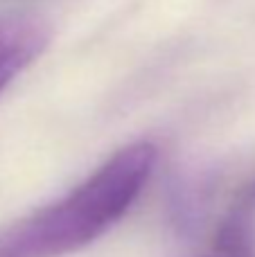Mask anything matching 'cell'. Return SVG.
Wrapping results in <instances>:
<instances>
[{"instance_id":"cell-1","label":"cell","mask_w":255,"mask_h":257,"mask_svg":"<svg viewBox=\"0 0 255 257\" xmlns=\"http://www.w3.org/2000/svg\"><path fill=\"white\" fill-rule=\"evenodd\" d=\"M158 151L134 142L104 160L61 201L0 230V257H63L115 226L145 190Z\"/></svg>"},{"instance_id":"cell-2","label":"cell","mask_w":255,"mask_h":257,"mask_svg":"<svg viewBox=\"0 0 255 257\" xmlns=\"http://www.w3.org/2000/svg\"><path fill=\"white\" fill-rule=\"evenodd\" d=\"M50 36L48 21L36 14H0V93L45 52Z\"/></svg>"},{"instance_id":"cell-3","label":"cell","mask_w":255,"mask_h":257,"mask_svg":"<svg viewBox=\"0 0 255 257\" xmlns=\"http://www.w3.org/2000/svg\"><path fill=\"white\" fill-rule=\"evenodd\" d=\"M230 214L251 221V214H255V178L253 181H248L246 185L239 190L237 199H235L233 208H230Z\"/></svg>"},{"instance_id":"cell-4","label":"cell","mask_w":255,"mask_h":257,"mask_svg":"<svg viewBox=\"0 0 255 257\" xmlns=\"http://www.w3.org/2000/svg\"><path fill=\"white\" fill-rule=\"evenodd\" d=\"M215 257H219V255H215Z\"/></svg>"}]
</instances>
